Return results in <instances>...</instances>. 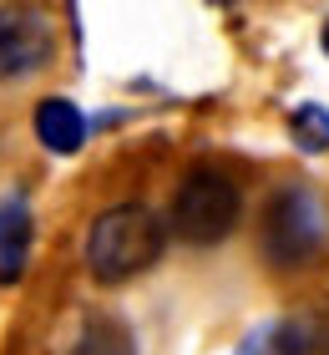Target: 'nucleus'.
I'll return each instance as SVG.
<instances>
[{"mask_svg": "<svg viewBox=\"0 0 329 355\" xmlns=\"http://www.w3.org/2000/svg\"><path fill=\"white\" fill-rule=\"evenodd\" d=\"M162 244H168V229H162V218L152 208H142V203L107 208L87 234V269L102 284H122L132 274H142L147 264H157Z\"/></svg>", "mask_w": 329, "mask_h": 355, "instance_id": "f257e3e1", "label": "nucleus"}, {"mask_svg": "<svg viewBox=\"0 0 329 355\" xmlns=\"http://www.w3.org/2000/svg\"><path fill=\"white\" fill-rule=\"evenodd\" d=\"M233 223H238V188H233V178L218 173V168L188 173L183 188H177V198H172L177 239H188V244H218V239L233 234Z\"/></svg>", "mask_w": 329, "mask_h": 355, "instance_id": "f03ea898", "label": "nucleus"}, {"mask_svg": "<svg viewBox=\"0 0 329 355\" xmlns=\"http://www.w3.org/2000/svg\"><path fill=\"white\" fill-rule=\"evenodd\" d=\"M319 234H324V214H319L314 193H304V188L278 193V203L269 208V234H263L274 259H278V264L309 259V254L319 249Z\"/></svg>", "mask_w": 329, "mask_h": 355, "instance_id": "7ed1b4c3", "label": "nucleus"}, {"mask_svg": "<svg viewBox=\"0 0 329 355\" xmlns=\"http://www.w3.org/2000/svg\"><path fill=\"white\" fill-rule=\"evenodd\" d=\"M51 46H56V31H51V21H46L41 10L6 6L0 10V82L36 71L41 61L51 56Z\"/></svg>", "mask_w": 329, "mask_h": 355, "instance_id": "20e7f679", "label": "nucleus"}, {"mask_svg": "<svg viewBox=\"0 0 329 355\" xmlns=\"http://www.w3.org/2000/svg\"><path fill=\"white\" fill-rule=\"evenodd\" d=\"M30 208L26 198H0V284H15L26 274V259H30Z\"/></svg>", "mask_w": 329, "mask_h": 355, "instance_id": "39448f33", "label": "nucleus"}, {"mask_svg": "<svg viewBox=\"0 0 329 355\" xmlns=\"http://www.w3.org/2000/svg\"><path fill=\"white\" fill-rule=\"evenodd\" d=\"M36 137L51 153H76L81 142H87V117H81V107L66 102V96H46L36 107Z\"/></svg>", "mask_w": 329, "mask_h": 355, "instance_id": "423d86ee", "label": "nucleus"}, {"mask_svg": "<svg viewBox=\"0 0 329 355\" xmlns=\"http://www.w3.org/2000/svg\"><path fill=\"white\" fill-rule=\"evenodd\" d=\"M238 355H304V325L269 320V325H258L249 340L238 345Z\"/></svg>", "mask_w": 329, "mask_h": 355, "instance_id": "0eeeda50", "label": "nucleus"}, {"mask_svg": "<svg viewBox=\"0 0 329 355\" xmlns=\"http://www.w3.org/2000/svg\"><path fill=\"white\" fill-rule=\"evenodd\" d=\"M289 132H294V142H299L304 153H324L329 148V112L319 102H304L289 117Z\"/></svg>", "mask_w": 329, "mask_h": 355, "instance_id": "6e6552de", "label": "nucleus"}, {"mask_svg": "<svg viewBox=\"0 0 329 355\" xmlns=\"http://www.w3.org/2000/svg\"><path fill=\"white\" fill-rule=\"evenodd\" d=\"M324 51H329V21H324Z\"/></svg>", "mask_w": 329, "mask_h": 355, "instance_id": "1a4fd4ad", "label": "nucleus"}]
</instances>
